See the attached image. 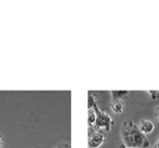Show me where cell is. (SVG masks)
<instances>
[{"instance_id":"cell-1","label":"cell","mask_w":159,"mask_h":148,"mask_svg":"<svg viewBox=\"0 0 159 148\" xmlns=\"http://www.w3.org/2000/svg\"><path fill=\"white\" fill-rule=\"evenodd\" d=\"M122 143L126 147L135 148H148L149 141L147 136L139 130V125L132 120H126L122 124L121 131Z\"/></svg>"},{"instance_id":"cell-2","label":"cell","mask_w":159,"mask_h":148,"mask_svg":"<svg viewBox=\"0 0 159 148\" xmlns=\"http://www.w3.org/2000/svg\"><path fill=\"white\" fill-rule=\"evenodd\" d=\"M92 109H94V111H95V113H96V123H95L94 128H96V130H100V131H102V132H104V131H106V132H110V130L112 128L113 124H115L112 118H111L110 115L106 112V111L102 110V109L98 107L97 102L94 105Z\"/></svg>"},{"instance_id":"cell-3","label":"cell","mask_w":159,"mask_h":148,"mask_svg":"<svg viewBox=\"0 0 159 148\" xmlns=\"http://www.w3.org/2000/svg\"><path fill=\"white\" fill-rule=\"evenodd\" d=\"M106 141L105 133L96 128H89V148H99Z\"/></svg>"},{"instance_id":"cell-4","label":"cell","mask_w":159,"mask_h":148,"mask_svg":"<svg viewBox=\"0 0 159 148\" xmlns=\"http://www.w3.org/2000/svg\"><path fill=\"white\" fill-rule=\"evenodd\" d=\"M137 125H139V130H141L145 135L150 134V133H152L155 130L154 122L150 121V120H147V119H142Z\"/></svg>"},{"instance_id":"cell-5","label":"cell","mask_w":159,"mask_h":148,"mask_svg":"<svg viewBox=\"0 0 159 148\" xmlns=\"http://www.w3.org/2000/svg\"><path fill=\"white\" fill-rule=\"evenodd\" d=\"M130 91H110V95L112 97V100H121V101L126 99L128 96L130 95Z\"/></svg>"},{"instance_id":"cell-6","label":"cell","mask_w":159,"mask_h":148,"mask_svg":"<svg viewBox=\"0 0 159 148\" xmlns=\"http://www.w3.org/2000/svg\"><path fill=\"white\" fill-rule=\"evenodd\" d=\"M110 108L115 113L120 114L124 110V102L121 101V100H112L110 104Z\"/></svg>"},{"instance_id":"cell-7","label":"cell","mask_w":159,"mask_h":148,"mask_svg":"<svg viewBox=\"0 0 159 148\" xmlns=\"http://www.w3.org/2000/svg\"><path fill=\"white\" fill-rule=\"evenodd\" d=\"M87 123H89V128H93L96 123V113L94 109H89V119H87Z\"/></svg>"},{"instance_id":"cell-8","label":"cell","mask_w":159,"mask_h":148,"mask_svg":"<svg viewBox=\"0 0 159 148\" xmlns=\"http://www.w3.org/2000/svg\"><path fill=\"white\" fill-rule=\"evenodd\" d=\"M87 95H89V99H87V107H89V109H92L94 105L97 102V99H96L95 95H94L92 92H89Z\"/></svg>"},{"instance_id":"cell-9","label":"cell","mask_w":159,"mask_h":148,"mask_svg":"<svg viewBox=\"0 0 159 148\" xmlns=\"http://www.w3.org/2000/svg\"><path fill=\"white\" fill-rule=\"evenodd\" d=\"M55 148H71V144L68 141H60Z\"/></svg>"},{"instance_id":"cell-10","label":"cell","mask_w":159,"mask_h":148,"mask_svg":"<svg viewBox=\"0 0 159 148\" xmlns=\"http://www.w3.org/2000/svg\"><path fill=\"white\" fill-rule=\"evenodd\" d=\"M147 93L152 100H156L159 98V91H148Z\"/></svg>"},{"instance_id":"cell-11","label":"cell","mask_w":159,"mask_h":148,"mask_svg":"<svg viewBox=\"0 0 159 148\" xmlns=\"http://www.w3.org/2000/svg\"><path fill=\"white\" fill-rule=\"evenodd\" d=\"M155 117H156V119L159 120V108L156 110V113H155Z\"/></svg>"},{"instance_id":"cell-12","label":"cell","mask_w":159,"mask_h":148,"mask_svg":"<svg viewBox=\"0 0 159 148\" xmlns=\"http://www.w3.org/2000/svg\"><path fill=\"white\" fill-rule=\"evenodd\" d=\"M154 148H159V139L158 141L155 143V145H154Z\"/></svg>"},{"instance_id":"cell-13","label":"cell","mask_w":159,"mask_h":148,"mask_svg":"<svg viewBox=\"0 0 159 148\" xmlns=\"http://www.w3.org/2000/svg\"><path fill=\"white\" fill-rule=\"evenodd\" d=\"M120 148H135V147H126V146H124L123 144H122V145L120 146Z\"/></svg>"},{"instance_id":"cell-14","label":"cell","mask_w":159,"mask_h":148,"mask_svg":"<svg viewBox=\"0 0 159 148\" xmlns=\"http://www.w3.org/2000/svg\"><path fill=\"white\" fill-rule=\"evenodd\" d=\"M1 146H2V138L0 136V148H1Z\"/></svg>"},{"instance_id":"cell-15","label":"cell","mask_w":159,"mask_h":148,"mask_svg":"<svg viewBox=\"0 0 159 148\" xmlns=\"http://www.w3.org/2000/svg\"><path fill=\"white\" fill-rule=\"evenodd\" d=\"M148 148H150V147H148Z\"/></svg>"}]
</instances>
